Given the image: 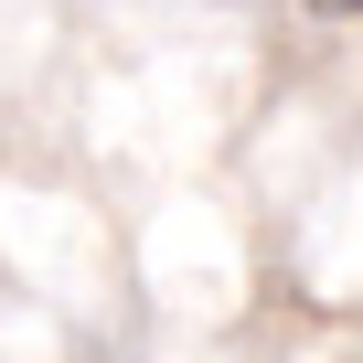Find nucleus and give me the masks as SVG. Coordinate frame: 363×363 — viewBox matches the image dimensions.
Masks as SVG:
<instances>
[{
    "mask_svg": "<svg viewBox=\"0 0 363 363\" xmlns=\"http://www.w3.org/2000/svg\"><path fill=\"white\" fill-rule=\"evenodd\" d=\"M331 11H363V0H331Z\"/></svg>",
    "mask_w": 363,
    "mask_h": 363,
    "instance_id": "nucleus-1",
    "label": "nucleus"
}]
</instances>
